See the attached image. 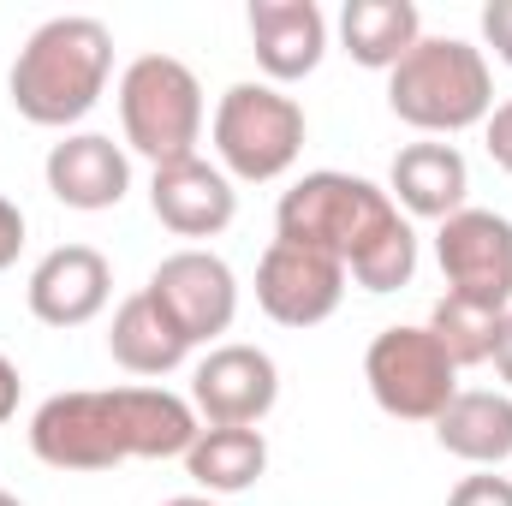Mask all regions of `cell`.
I'll list each match as a JSON object with an SVG mask.
<instances>
[{
  "label": "cell",
  "instance_id": "obj_1",
  "mask_svg": "<svg viewBox=\"0 0 512 506\" xmlns=\"http://www.w3.org/2000/svg\"><path fill=\"white\" fill-rule=\"evenodd\" d=\"M203 435L191 399L167 387H78L30 417V453L54 471H114L126 459H185Z\"/></svg>",
  "mask_w": 512,
  "mask_h": 506
},
{
  "label": "cell",
  "instance_id": "obj_2",
  "mask_svg": "<svg viewBox=\"0 0 512 506\" xmlns=\"http://www.w3.org/2000/svg\"><path fill=\"white\" fill-rule=\"evenodd\" d=\"M274 239L328 251L334 262H346V274L364 292H399L417 274V233L399 215V203L382 185L358 179V173H304L280 209H274Z\"/></svg>",
  "mask_w": 512,
  "mask_h": 506
},
{
  "label": "cell",
  "instance_id": "obj_3",
  "mask_svg": "<svg viewBox=\"0 0 512 506\" xmlns=\"http://www.w3.org/2000/svg\"><path fill=\"white\" fill-rule=\"evenodd\" d=\"M108 78H114V36H108V24L84 18V12H66V18H48V24L30 30V42L12 60L6 96H12V108L30 126L66 131L102 102Z\"/></svg>",
  "mask_w": 512,
  "mask_h": 506
},
{
  "label": "cell",
  "instance_id": "obj_4",
  "mask_svg": "<svg viewBox=\"0 0 512 506\" xmlns=\"http://www.w3.org/2000/svg\"><path fill=\"white\" fill-rule=\"evenodd\" d=\"M387 108L423 137H453L495 114V72L465 36H423L387 72Z\"/></svg>",
  "mask_w": 512,
  "mask_h": 506
},
{
  "label": "cell",
  "instance_id": "obj_5",
  "mask_svg": "<svg viewBox=\"0 0 512 506\" xmlns=\"http://www.w3.org/2000/svg\"><path fill=\"white\" fill-rule=\"evenodd\" d=\"M120 126H126L131 149L155 167L191 161L197 143H203V84H197V72L173 54H137L120 72Z\"/></svg>",
  "mask_w": 512,
  "mask_h": 506
},
{
  "label": "cell",
  "instance_id": "obj_6",
  "mask_svg": "<svg viewBox=\"0 0 512 506\" xmlns=\"http://www.w3.org/2000/svg\"><path fill=\"white\" fill-rule=\"evenodd\" d=\"M304 131H310L304 108L274 84H233L209 120L221 173L245 179V185H268V179L292 173V161L304 155Z\"/></svg>",
  "mask_w": 512,
  "mask_h": 506
},
{
  "label": "cell",
  "instance_id": "obj_7",
  "mask_svg": "<svg viewBox=\"0 0 512 506\" xmlns=\"http://www.w3.org/2000/svg\"><path fill=\"white\" fill-rule=\"evenodd\" d=\"M364 381H370V399L399 423H435L453 405V393H459V370L435 346V334L429 328H405V322L382 328L370 340Z\"/></svg>",
  "mask_w": 512,
  "mask_h": 506
},
{
  "label": "cell",
  "instance_id": "obj_8",
  "mask_svg": "<svg viewBox=\"0 0 512 506\" xmlns=\"http://www.w3.org/2000/svg\"><path fill=\"white\" fill-rule=\"evenodd\" d=\"M435 256H441V280L447 298H465L477 310H512V221L495 209H459L441 221L435 233Z\"/></svg>",
  "mask_w": 512,
  "mask_h": 506
},
{
  "label": "cell",
  "instance_id": "obj_9",
  "mask_svg": "<svg viewBox=\"0 0 512 506\" xmlns=\"http://www.w3.org/2000/svg\"><path fill=\"white\" fill-rule=\"evenodd\" d=\"M340 298H346V262H334L328 251L274 239L256 262V304L280 328H316L340 310Z\"/></svg>",
  "mask_w": 512,
  "mask_h": 506
},
{
  "label": "cell",
  "instance_id": "obj_10",
  "mask_svg": "<svg viewBox=\"0 0 512 506\" xmlns=\"http://www.w3.org/2000/svg\"><path fill=\"white\" fill-rule=\"evenodd\" d=\"M143 292L173 316V328H179L191 346H209V340L227 334L233 316H239V280H233V268H227L215 251L161 256Z\"/></svg>",
  "mask_w": 512,
  "mask_h": 506
},
{
  "label": "cell",
  "instance_id": "obj_11",
  "mask_svg": "<svg viewBox=\"0 0 512 506\" xmlns=\"http://www.w3.org/2000/svg\"><path fill=\"white\" fill-rule=\"evenodd\" d=\"M280 399V370L262 346H215L191 370V411L209 429H256Z\"/></svg>",
  "mask_w": 512,
  "mask_h": 506
},
{
  "label": "cell",
  "instance_id": "obj_12",
  "mask_svg": "<svg viewBox=\"0 0 512 506\" xmlns=\"http://www.w3.org/2000/svg\"><path fill=\"white\" fill-rule=\"evenodd\" d=\"M30 316L48 322V328H84L108 310L114 298V268L96 245H54L30 268Z\"/></svg>",
  "mask_w": 512,
  "mask_h": 506
},
{
  "label": "cell",
  "instance_id": "obj_13",
  "mask_svg": "<svg viewBox=\"0 0 512 506\" xmlns=\"http://www.w3.org/2000/svg\"><path fill=\"white\" fill-rule=\"evenodd\" d=\"M149 209H155V221H161L167 233H179V239H215V233L233 227L239 191H233V179H227L215 161L191 155V161L155 167V179H149Z\"/></svg>",
  "mask_w": 512,
  "mask_h": 506
},
{
  "label": "cell",
  "instance_id": "obj_14",
  "mask_svg": "<svg viewBox=\"0 0 512 506\" xmlns=\"http://www.w3.org/2000/svg\"><path fill=\"white\" fill-rule=\"evenodd\" d=\"M42 179H48L54 203L78 209V215H102V209H114L131 191V161L114 137H102V131H72V137H60V143L48 149Z\"/></svg>",
  "mask_w": 512,
  "mask_h": 506
},
{
  "label": "cell",
  "instance_id": "obj_15",
  "mask_svg": "<svg viewBox=\"0 0 512 506\" xmlns=\"http://www.w3.org/2000/svg\"><path fill=\"white\" fill-rule=\"evenodd\" d=\"M251 54L274 84H298L328 54V18L316 0H251Z\"/></svg>",
  "mask_w": 512,
  "mask_h": 506
},
{
  "label": "cell",
  "instance_id": "obj_16",
  "mask_svg": "<svg viewBox=\"0 0 512 506\" xmlns=\"http://www.w3.org/2000/svg\"><path fill=\"white\" fill-rule=\"evenodd\" d=\"M465 191H471V167L453 143L441 137H423V143H405L393 155V173H387V197L399 203V215L411 221H447L465 209Z\"/></svg>",
  "mask_w": 512,
  "mask_h": 506
},
{
  "label": "cell",
  "instance_id": "obj_17",
  "mask_svg": "<svg viewBox=\"0 0 512 506\" xmlns=\"http://www.w3.org/2000/svg\"><path fill=\"white\" fill-rule=\"evenodd\" d=\"M108 352L126 376H173L185 358H191V340L173 328V316L149 298V292H131L126 304L114 310V328H108Z\"/></svg>",
  "mask_w": 512,
  "mask_h": 506
},
{
  "label": "cell",
  "instance_id": "obj_18",
  "mask_svg": "<svg viewBox=\"0 0 512 506\" xmlns=\"http://www.w3.org/2000/svg\"><path fill=\"white\" fill-rule=\"evenodd\" d=\"M435 441L465 465H501L512 459V393L459 387L453 405L435 417Z\"/></svg>",
  "mask_w": 512,
  "mask_h": 506
},
{
  "label": "cell",
  "instance_id": "obj_19",
  "mask_svg": "<svg viewBox=\"0 0 512 506\" xmlns=\"http://www.w3.org/2000/svg\"><path fill=\"white\" fill-rule=\"evenodd\" d=\"M340 42L358 66L393 72L417 42H423V18L411 0H346L340 12Z\"/></svg>",
  "mask_w": 512,
  "mask_h": 506
},
{
  "label": "cell",
  "instance_id": "obj_20",
  "mask_svg": "<svg viewBox=\"0 0 512 506\" xmlns=\"http://www.w3.org/2000/svg\"><path fill=\"white\" fill-rule=\"evenodd\" d=\"M185 471L203 495H245L268 471V441L262 429H203L185 453Z\"/></svg>",
  "mask_w": 512,
  "mask_h": 506
},
{
  "label": "cell",
  "instance_id": "obj_21",
  "mask_svg": "<svg viewBox=\"0 0 512 506\" xmlns=\"http://www.w3.org/2000/svg\"><path fill=\"white\" fill-rule=\"evenodd\" d=\"M429 334L435 346L453 358V370H471V364H489L495 358V334H501V316L495 310H477L465 298H441L429 310Z\"/></svg>",
  "mask_w": 512,
  "mask_h": 506
},
{
  "label": "cell",
  "instance_id": "obj_22",
  "mask_svg": "<svg viewBox=\"0 0 512 506\" xmlns=\"http://www.w3.org/2000/svg\"><path fill=\"white\" fill-rule=\"evenodd\" d=\"M447 506H512V483L507 477H465L447 495Z\"/></svg>",
  "mask_w": 512,
  "mask_h": 506
},
{
  "label": "cell",
  "instance_id": "obj_23",
  "mask_svg": "<svg viewBox=\"0 0 512 506\" xmlns=\"http://www.w3.org/2000/svg\"><path fill=\"white\" fill-rule=\"evenodd\" d=\"M483 143H489V161L512 173V102H495V114L483 120Z\"/></svg>",
  "mask_w": 512,
  "mask_h": 506
},
{
  "label": "cell",
  "instance_id": "obj_24",
  "mask_svg": "<svg viewBox=\"0 0 512 506\" xmlns=\"http://www.w3.org/2000/svg\"><path fill=\"white\" fill-rule=\"evenodd\" d=\"M483 42L495 48L501 66H512V0H489L483 6Z\"/></svg>",
  "mask_w": 512,
  "mask_h": 506
},
{
  "label": "cell",
  "instance_id": "obj_25",
  "mask_svg": "<svg viewBox=\"0 0 512 506\" xmlns=\"http://www.w3.org/2000/svg\"><path fill=\"white\" fill-rule=\"evenodd\" d=\"M24 251V209L12 197H0V268H12Z\"/></svg>",
  "mask_w": 512,
  "mask_h": 506
},
{
  "label": "cell",
  "instance_id": "obj_26",
  "mask_svg": "<svg viewBox=\"0 0 512 506\" xmlns=\"http://www.w3.org/2000/svg\"><path fill=\"white\" fill-rule=\"evenodd\" d=\"M18 387H24V381H18V364L0 352V423H12V417H18Z\"/></svg>",
  "mask_w": 512,
  "mask_h": 506
},
{
  "label": "cell",
  "instance_id": "obj_27",
  "mask_svg": "<svg viewBox=\"0 0 512 506\" xmlns=\"http://www.w3.org/2000/svg\"><path fill=\"white\" fill-rule=\"evenodd\" d=\"M495 370H501V381L512 387V310L501 316V334H495V358H489Z\"/></svg>",
  "mask_w": 512,
  "mask_h": 506
},
{
  "label": "cell",
  "instance_id": "obj_28",
  "mask_svg": "<svg viewBox=\"0 0 512 506\" xmlns=\"http://www.w3.org/2000/svg\"><path fill=\"white\" fill-rule=\"evenodd\" d=\"M161 506H221L215 495H173V501H161Z\"/></svg>",
  "mask_w": 512,
  "mask_h": 506
},
{
  "label": "cell",
  "instance_id": "obj_29",
  "mask_svg": "<svg viewBox=\"0 0 512 506\" xmlns=\"http://www.w3.org/2000/svg\"><path fill=\"white\" fill-rule=\"evenodd\" d=\"M0 506H24V501H18V495H6V489H0Z\"/></svg>",
  "mask_w": 512,
  "mask_h": 506
}]
</instances>
